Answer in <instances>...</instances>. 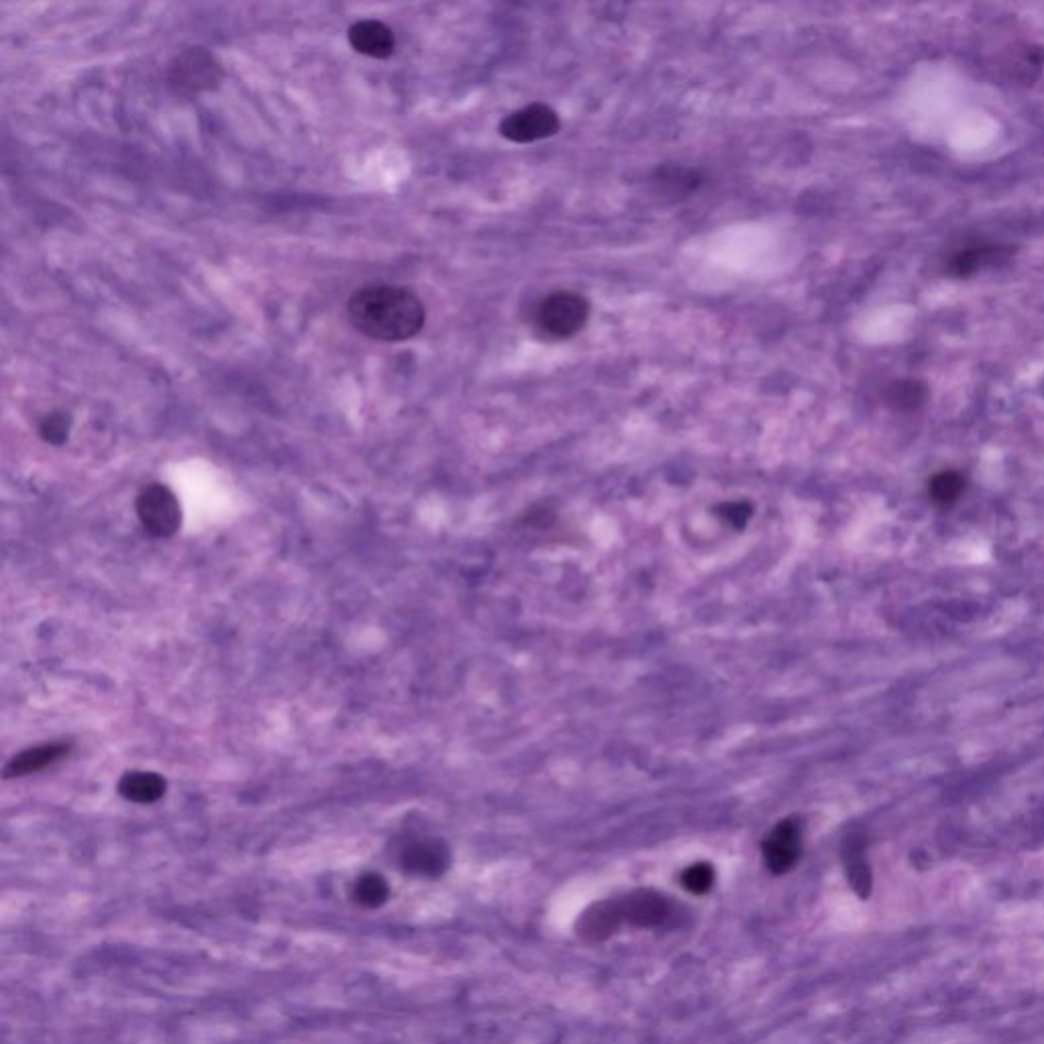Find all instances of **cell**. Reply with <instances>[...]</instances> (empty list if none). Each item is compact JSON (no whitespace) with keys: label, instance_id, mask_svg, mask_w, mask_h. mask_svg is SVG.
I'll return each mask as SVG.
<instances>
[{"label":"cell","instance_id":"obj_1","mask_svg":"<svg viewBox=\"0 0 1044 1044\" xmlns=\"http://www.w3.org/2000/svg\"><path fill=\"white\" fill-rule=\"evenodd\" d=\"M347 317L365 337L400 343L423 331L427 308L419 296L404 286L370 284L351 294Z\"/></svg>","mask_w":1044,"mask_h":1044},{"label":"cell","instance_id":"obj_2","mask_svg":"<svg viewBox=\"0 0 1044 1044\" xmlns=\"http://www.w3.org/2000/svg\"><path fill=\"white\" fill-rule=\"evenodd\" d=\"M225 70L219 58L206 47H184L168 64L166 80L170 90L182 98H198L221 86Z\"/></svg>","mask_w":1044,"mask_h":1044},{"label":"cell","instance_id":"obj_3","mask_svg":"<svg viewBox=\"0 0 1044 1044\" xmlns=\"http://www.w3.org/2000/svg\"><path fill=\"white\" fill-rule=\"evenodd\" d=\"M618 924L633 928H671L684 918L682 906L657 890H635L622 898H610Z\"/></svg>","mask_w":1044,"mask_h":1044},{"label":"cell","instance_id":"obj_4","mask_svg":"<svg viewBox=\"0 0 1044 1044\" xmlns=\"http://www.w3.org/2000/svg\"><path fill=\"white\" fill-rule=\"evenodd\" d=\"M590 315L592 304L584 294L557 290L541 300L535 319L545 335L553 339H571L588 325Z\"/></svg>","mask_w":1044,"mask_h":1044},{"label":"cell","instance_id":"obj_5","mask_svg":"<svg viewBox=\"0 0 1044 1044\" xmlns=\"http://www.w3.org/2000/svg\"><path fill=\"white\" fill-rule=\"evenodd\" d=\"M498 131L510 143L529 145L535 141L555 137L561 131V119L549 104L531 102L527 107L504 117Z\"/></svg>","mask_w":1044,"mask_h":1044},{"label":"cell","instance_id":"obj_6","mask_svg":"<svg viewBox=\"0 0 1044 1044\" xmlns=\"http://www.w3.org/2000/svg\"><path fill=\"white\" fill-rule=\"evenodd\" d=\"M137 516L143 529L158 539L172 537L182 522V508L174 492L162 484L147 486L137 498Z\"/></svg>","mask_w":1044,"mask_h":1044},{"label":"cell","instance_id":"obj_7","mask_svg":"<svg viewBox=\"0 0 1044 1044\" xmlns=\"http://www.w3.org/2000/svg\"><path fill=\"white\" fill-rule=\"evenodd\" d=\"M761 853L769 873L786 875L792 871L802 855V824L796 818L775 824L763 839Z\"/></svg>","mask_w":1044,"mask_h":1044},{"label":"cell","instance_id":"obj_8","mask_svg":"<svg viewBox=\"0 0 1044 1044\" xmlns=\"http://www.w3.org/2000/svg\"><path fill=\"white\" fill-rule=\"evenodd\" d=\"M347 39L357 54L374 60H388L396 49L394 31L378 19H363L353 23L347 31Z\"/></svg>","mask_w":1044,"mask_h":1044},{"label":"cell","instance_id":"obj_9","mask_svg":"<svg viewBox=\"0 0 1044 1044\" xmlns=\"http://www.w3.org/2000/svg\"><path fill=\"white\" fill-rule=\"evenodd\" d=\"M449 849L437 839H421L404 847L400 863L406 871L423 877H439L449 867Z\"/></svg>","mask_w":1044,"mask_h":1044},{"label":"cell","instance_id":"obj_10","mask_svg":"<svg viewBox=\"0 0 1044 1044\" xmlns=\"http://www.w3.org/2000/svg\"><path fill=\"white\" fill-rule=\"evenodd\" d=\"M68 751L70 749L64 743H51V745L27 749L21 755L11 759V763L5 767V777L11 779V777H23L29 773H37L49 765L58 763L60 759H64L68 755Z\"/></svg>","mask_w":1044,"mask_h":1044},{"label":"cell","instance_id":"obj_11","mask_svg":"<svg viewBox=\"0 0 1044 1044\" xmlns=\"http://www.w3.org/2000/svg\"><path fill=\"white\" fill-rule=\"evenodd\" d=\"M119 794L135 804H153L166 794V781L158 773L131 771L121 777Z\"/></svg>","mask_w":1044,"mask_h":1044},{"label":"cell","instance_id":"obj_12","mask_svg":"<svg viewBox=\"0 0 1044 1044\" xmlns=\"http://www.w3.org/2000/svg\"><path fill=\"white\" fill-rule=\"evenodd\" d=\"M1010 255L1008 249L1004 247H996V245H975V247H967V249H961L957 251L951 261H949V270L955 274V276H971L983 268H989V266H996L998 261H1006Z\"/></svg>","mask_w":1044,"mask_h":1044},{"label":"cell","instance_id":"obj_13","mask_svg":"<svg viewBox=\"0 0 1044 1044\" xmlns=\"http://www.w3.org/2000/svg\"><path fill=\"white\" fill-rule=\"evenodd\" d=\"M653 182L669 192L671 196L675 194H692L696 192L702 182H704V176L692 168H682V166H663L655 172L653 176Z\"/></svg>","mask_w":1044,"mask_h":1044},{"label":"cell","instance_id":"obj_14","mask_svg":"<svg viewBox=\"0 0 1044 1044\" xmlns=\"http://www.w3.org/2000/svg\"><path fill=\"white\" fill-rule=\"evenodd\" d=\"M845 867H847V877H849V883L855 890V894L861 898V900H867L869 898V892H871V873H869V867L861 855V847L855 845V843H849L845 847Z\"/></svg>","mask_w":1044,"mask_h":1044},{"label":"cell","instance_id":"obj_15","mask_svg":"<svg viewBox=\"0 0 1044 1044\" xmlns=\"http://www.w3.org/2000/svg\"><path fill=\"white\" fill-rule=\"evenodd\" d=\"M885 398H887V404H890L892 408H896L900 412H912L924 404L926 388L920 382L902 380L887 388Z\"/></svg>","mask_w":1044,"mask_h":1044},{"label":"cell","instance_id":"obj_16","mask_svg":"<svg viewBox=\"0 0 1044 1044\" xmlns=\"http://www.w3.org/2000/svg\"><path fill=\"white\" fill-rule=\"evenodd\" d=\"M353 896L365 908H378L388 900L390 887L384 881V877H380L376 873H368L357 879Z\"/></svg>","mask_w":1044,"mask_h":1044},{"label":"cell","instance_id":"obj_17","mask_svg":"<svg viewBox=\"0 0 1044 1044\" xmlns=\"http://www.w3.org/2000/svg\"><path fill=\"white\" fill-rule=\"evenodd\" d=\"M963 488H965V480L957 474V472H941L936 474L932 480H930V496L936 504H943V506H949L953 502H957L963 494Z\"/></svg>","mask_w":1044,"mask_h":1044},{"label":"cell","instance_id":"obj_18","mask_svg":"<svg viewBox=\"0 0 1044 1044\" xmlns=\"http://www.w3.org/2000/svg\"><path fill=\"white\" fill-rule=\"evenodd\" d=\"M680 883L688 894L706 896L716 883V871L710 863H694L682 871Z\"/></svg>","mask_w":1044,"mask_h":1044},{"label":"cell","instance_id":"obj_19","mask_svg":"<svg viewBox=\"0 0 1044 1044\" xmlns=\"http://www.w3.org/2000/svg\"><path fill=\"white\" fill-rule=\"evenodd\" d=\"M72 431V416L68 412H49L39 423V437L49 445H64Z\"/></svg>","mask_w":1044,"mask_h":1044},{"label":"cell","instance_id":"obj_20","mask_svg":"<svg viewBox=\"0 0 1044 1044\" xmlns=\"http://www.w3.org/2000/svg\"><path fill=\"white\" fill-rule=\"evenodd\" d=\"M718 514L728 522L733 529H743L749 518L753 516V506L749 502H726L718 508Z\"/></svg>","mask_w":1044,"mask_h":1044}]
</instances>
